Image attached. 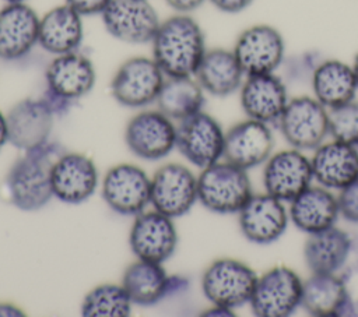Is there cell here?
<instances>
[{"label":"cell","instance_id":"obj_1","mask_svg":"<svg viewBox=\"0 0 358 317\" xmlns=\"http://www.w3.org/2000/svg\"><path fill=\"white\" fill-rule=\"evenodd\" d=\"M151 45L152 59L165 77L194 75L207 50L201 27L193 17L182 13L161 21Z\"/></svg>","mask_w":358,"mask_h":317},{"label":"cell","instance_id":"obj_2","mask_svg":"<svg viewBox=\"0 0 358 317\" xmlns=\"http://www.w3.org/2000/svg\"><path fill=\"white\" fill-rule=\"evenodd\" d=\"M60 155L62 148L56 142H46L15 161L6 176V189L17 208L36 211L49 202L53 197L50 170Z\"/></svg>","mask_w":358,"mask_h":317},{"label":"cell","instance_id":"obj_3","mask_svg":"<svg viewBox=\"0 0 358 317\" xmlns=\"http://www.w3.org/2000/svg\"><path fill=\"white\" fill-rule=\"evenodd\" d=\"M252 197V184L245 169L215 162L201 170L197 177V200L217 214H235Z\"/></svg>","mask_w":358,"mask_h":317},{"label":"cell","instance_id":"obj_4","mask_svg":"<svg viewBox=\"0 0 358 317\" xmlns=\"http://www.w3.org/2000/svg\"><path fill=\"white\" fill-rule=\"evenodd\" d=\"M45 81L43 98L57 113L70 102L87 95L95 85L96 74L92 61L76 50L55 56L46 68Z\"/></svg>","mask_w":358,"mask_h":317},{"label":"cell","instance_id":"obj_5","mask_svg":"<svg viewBox=\"0 0 358 317\" xmlns=\"http://www.w3.org/2000/svg\"><path fill=\"white\" fill-rule=\"evenodd\" d=\"M303 257L312 274H329L347 279L358 268L357 242L336 226L309 235Z\"/></svg>","mask_w":358,"mask_h":317},{"label":"cell","instance_id":"obj_6","mask_svg":"<svg viewBox=\"0 0 358 317\" xmlns=\"http://www.w3.org/2000/svg\"><path fill=\"white\" fill-rule=\"evenodd\" d=\"M257 275L245 263L220 258L208 265L201 277L204 296L218 307L235 309L249 303Z\"/></svg>","mask_w":358,"mask_h":317},{"label":"cell","instance_id":"obj_7","mask_svg":"<svg viewBox=\"0 0 358 317\" xmlns=\"http://www.w3.org/2000/svg\"><path fill=\"white\" fill-rule=\"evenodd\" d=\"M165 74L152 57L134 56L123 61L110 81L115 101L127 108H144L157 101Z\"/></svg>","mask_w":358,"mask_h":317},{"label":"cell","instance_id":"obj_8","mask_svg":"<svg viewBox=\"0 0 358 317\" xmlns=\"http://www.w3.org/2000/svg\"><path fill=\"white\" fill-rule=\"evenodd\" d=\"M278 124L292 148L316 149L329 134V110L316 98L296 96L288 101Z\"/></svg>","mask_w":358,"mask_h":317},{"label":"cell","instance_id":"obj_9","mask_svg":"<svg viewBox=\"0 0 358 317\" xmlns=\"http://www.w3.org/2000/svg\"><path fill=\"white\" fill-rule=\"evenodd\" d=\"M299 275L288 267L277 265L257 277L250 296L252 311L259 317H287L301 306Z\"/></svg>","mask_w":358,"mask_h":317},{"label":"cell","instance_id":"obj_10","mask_svg":"<svg viewBox=\"0 0 358 317\" xmlns=\"http://www.w3.org/2000/svg\"><path fill=\"white\" fill-rule=\"evenodd\" d=\"M101 15L109 35L131 45L151 43L161 24L150 0H112Z\"/></svg>","mask_w":358,"mask_h":317},{"label":"cell","instance_id":"obj_11","mask_svg":"<svg viewBox=\"0 0 358 317\" xmlns=\"http://www.w3.org/2000/svg\"><path fill=\"white\" fill-rule=\"evenodd\" d=\"M224 140L218 121L203 110L180 120L176 127V148L200 169L218 162L224 154Z\"/></svg>","mask_w":358,"mask_h":317},{"label":"cell","instance_id":"obj_12","mask_svg":"<svg viewBox=\"0 0 358 317\" xmlns=\"http://www.w3.org/2000/svg\"><path fill=\"white\" fill-rule=\"evenodd\" d=\"M232 50L245 75L267 74L282 63L285 43L274 27L256 24L239 34Z\"/></svg>","mask_w":358,"mask_h":317},{"label":"cell","instance_id":"obj_13","mask_svg":"<svg viewBox=\"0 0 358 317\" xmlns=\"http://www.w3.org/2000/svg\"><path fill=\"white\" fill-rule=\"evenodd\" d=\"M197 200V177L180 163L161 166L151 179L150 202L155 211L178 218L189 212Z\"/></svg>","mask_w":358,"mask_h":317},{"label":"cell","instance_id":"obj_14","mask_svg":"<svg viewBox=\"0 0 358 317\" xmlns=\"http://www.w3.org/2000/svg\"><path fill=\"white\" fill-rule=\"evenodd\" d=\"M124 140L136 156L158 161L176 147V127L161 110H143L129 120Z\"/></svg>","mask_w":358,"mask_h":317},{"label":"cell","instance_id":"obj_15","mask_svg":"<svg viewBox=\"0 0 358 317\" xmlns=\"http://www.w3.org/2000/svg\"><path fill=\"white\" fill-rule=\"evenodd\" d=\"M151 180L131 163L112 166L102 180V197L117 214L138 215L150 202Z\"/></svg>","mask_w":358,"mask_h":317},{"label":"cell","instance_id":"obj_16","mask_svg":"<svg viewBox=\"0 0 358 317\" xmlns=\"http://www.w3.org/2000/svg\"><path fill=\"white\" fill-rule=\"evenodd\" d=\"M313 179L312 163L299 149H284L270 155L263 170L266 193L280 201H292Z\"/></svg>","mask_w":358,"mask_h":317},{"label":"cell","instance_id":"obj_17","mask_svg":"<svg viewBox=\"0 0 358 317\" xmlns=\"http://www.w3.org/2000/svg\"><path fill=\"white\" fill-rule=\"evenodd\" d=\"M129 244L138 260L164 263L176 249L178 233L172 218L158 212H140L130 229Z\"/></svg>","mask_w":358,"mask_h":317},{"label":"cell","instance_id":"obj_18","mask_svg":"<svg viewBox=\"0 0 358 317\" xmlns=\"http://www.w3.org/2000/svg\"><path fill=\"white\" fill-rule=\"evenodd\" d=\"M39 20L27 3H4L0 8V60H20L38 45Z\"/></svg>","mask_w":358,"mask_h":317},{"label":"cell","instance_id":"obj_19","mask_svg":"<svg viewBox=\"0 0 358 317\" xmlns=\"http://www.w3.org/2000/svg\"><path fill=\"white\" fill-rule=\"evenodd\" d=\"M55 110L49 102L27 98L17 102L7 113L8 142L20 149H34L48 142Z\"/></svg>","mask_w":358,"mask_h":317},{"label":"cell","instance_id":"obj_20","mask_svg":"<svg viewBox=\"0 0 358 317\" xmlns=\"http://www.w3.org/2000/svg\"><path fill=\"white\" fill-rule=\"evenodd\" d=\"M274 147L273 133L263 121L248 119L225 133L224 154L227 162L245 170L266 163Z\"/></svg>","mask_w":358,"mask_h":317},{"label":"cell","instance_id":"obj_21","mask_svg":"<svg viewBox=\"0 0 358 317\" xmlns=\"http://www.w3.org/2000/svg\"><path fill=\"white\" fill-rule=\"evenodd\" d=\"M53 197L67 204L88 200L98 184V170L94 162L78 152L62 154L50 170Z\"/></svg>","mask_w":358,"mask_h":317},{"label":"cell","instance_id":"obj_22","mask_svg":"<svg viewBox=\"0 0 358 317\" xmlns=\"http://www.w3.org/2000/svg\"><path fill=\"white\" fill-rule=\"evenodd\" d=\"M238 214L241 232L256 244H270L287 229L288 214L284 204L268 193L252 194Z\"/></svg>","mask_w":358,"mask_h":317},{"label":"cell","instance_id":"obj_23","mask_svg":"<svg viewBox=\"0 0 358 317\" xmlns=\"http://www.w3.org/2000/svg\"><path fill=\"white\" fill-rule=\"evenodd\" d=\"M239 91L246 116L266 124L278 121L289 101L282 80L274 73L246 75Z\"/></svg>","mask_w":358,"mask_h":317},{"label":"cell","instance_id":"obj_24","mask_svg":"<svg viewBox=\"0 0 358 317\" xmlns=\"http://www.w3.org/2000/svg\"><path fill=\"white\" fill-rule=\"evenodd\" d=\"M301 307L316 317L345 316L354 311L345 279L329 274H312L303 282Z\"/></svg>","mask_w":358,"mask_h":317},{"label":"cell","instance_id":"obj_25","mask_svg":"<svg viewBox=\"0 0 358 317\" xmlns=\"http://www.w3.org/2000/svg\"><path fill=\"white\" fill-rule=\"evenodd\" d=\"M83 36V15L66 3L50 8L39 20L38 45L55 56L76 52Z\"/></svg>","mask_w":358,"mask_h":317},{"label":"cell","instance_id":"obj_26","mask_svg":"<svg viewBox=\"0 0 358 317\" xmlns=\"http://www.w3.org/2000/svg\"><path fill=\"white\" fill-rule=\"evenodd\" d=\"M313 179L326 189L341 190L358 177L357 147L331 141L316 148L312 159Z\"/></svg>","mask_w":358,"mask_h":317},{"label":"cell","instance_id":"obj_27","mask_svg":"<svg viewBox=\"0 0 358 317\" xmlns=\"http://www.w3.org/2000/svg\"><path fill=\"white\" fill-rule=\"evenodd\" d=\"M338 215L337 197L323 186L306 187L291 201L289 207L292 223L308 235L334 226Z\"/></svg>","mask_w":358,"mask_h":317},{"label":"cell","instance_id":"obj_28","mask_svg":"<svg viewBox=\"0 0 358 317\" xmlns=\"http://www.w3.org/2000/svg\"><path fill=\"white\" fill-rule=\"evenodd\" d=\"M245 73L234 53V50L214 47L206 50L194 78L201 85L204 92L214 96H228L236 92L243 80Z\"/></svg>","mask_w":358,"mask_h":317},{"label":"cell","instance_id":"obj_29","mask_svg":"<svg viewBox=\"0 0 358 317\" xmlns=\"http://www.w3.org/2000/svg\"><path fill=\"white\" fill-rule=\"evenodd\" d=\"M182 279L168 277L161 263L137 260L123 274L122 285L136 304L151 306L165 297L169 292L180 288Z\"/></svg>","mask_w":358,"mask_h":317},{"label":"cell","instance_id":"obj_30","mask_svg":"<svg viewBox=\"0 0 358 317\" xmlns=\"http://www.w3.org/2000/svg\"><path fill=\"white\" fill-rule=\"evenodd\" d=\"M315 98L327 109H333L354 101L358 84L352 66L330 59L320 63L312 74Z\"/></svg>","mask_w":358,"mask_h":317},{"label":"cell","instance_id":"obj_31","mask_svg":"<svg viewBox=\"0 0 358 317\" xmlns=\"http://www.w3.org/2000/svg\"><path fill=\"white\" fill-rule=\"evenodd\" d=\"M158 110L172 120H183L203 109L204 89L192 77H165L157 96Z\"/></svg>","mask_w":358,"mask_h":317},{"label":"cell","instance_id":"obj_32","mask_svg":"<svg viewBox=\"0 0 358 317\" xmlns=\"http://www.w3.org/2000/svg\"><path fill=\"white\" fill-rule=\"evenodd\" d=\"M131 303L123 285L103 283L84 296L81 314L85 317H126L130 314Z\"/></svg>","mask_w":358,"mask_h":317},{"label":"cell","instance_id":"obj_33","mask_svg":"<svg viewBox=\"0 0 358 317\" xmlns=\"http://www.w3.org/2000/svg\"><path fill=\"white\" fill-rule=\"evenodd\" d=\"M329 134L336 141L358 145V102L351 101L329 110Z\"/></svg>","mask_w":358,"mask_h":317},{"label":"cell","instance_id":"obj_34","mask_svg":"<svg viewBox=\"0 0 358 317\" xmlns=\"http://www.w3.org/2000/svg\"><path fill=\"white\" fill-rule=\"evenodd\" d=\"M337 201L340 215L351 223H358V177L340 190Z\"/></svg>","mask_w":358,"mask_h":317},{"label":"cell","instance_id":"obj_35","mask_svg":"<svg viewBox=\"0 0 358 317\" xmlns=\"http://www.w3.org/2000/svg\"><path fill=\"white\" fill-rule=\"evenodd\" d=\"M110 1L112 0H64L66 4L73 7L83 17L102 14Z\"/></svg>","mask_w":358,"mask_h":317},{"label":"cell","instance_id":"obj_36","mask_svg":"<svg viewBox=\"0 0 358 317\" xmlns=\"http://www.w3.org/2000/svg\"><path fill=\"white\" fill-rule=\"evenodd\" d=\"M217 10L228 14H236L248 8L253 0H208Z\"/></svg>","mask_w":358,"mask_h":317},{"label":"cell","instance_id":"obj_37","mask_svg":"<svg viewBox=\"0 0 358 317\" xmlns=\"http://www.w3.org/2000/svg\"><path fill=\"white\" fill-rule=\"evenodd\" d=\"M166 4L173 8L176 13L189 14L199 8L206 0H165Z\"/></svg>","mask_w":358,"mask_h":317},{"label":"cell","instance_id":"obj_38","mask_svg":"<svg viewBox=\"0 0 358 317\" xmlns=\"http://www.w3.org/2000/svg\"><path fill=\"white\" fill-rule=\"evenodd\" d=\"M0 316L1 317H4V316H14V317L15 316H24V311L20 307H17L11 303L1 302L0 303Z\"/></svg>","mask_w":358,"mask_h":317},{"label":"cell","instance_id":"obj_39","mask_svg":"<svg viewBox=\"0 0 358 317\" xmlns=\"http://www.w3.org/2000/svg\"><path fill=\"white\" fill-rule=\"evenodd\" d=\"M8 142V130H7V117L0 110V149L4 144Z\"/></svg>","mask_w":358,"mask_h":317},{"label":"cell","instance_id":"obj_40","mask_svg":"<svg viewBox=\"0 0 358 317\" xmlns=\"http://www.w3.org/2000/svg\"><path fill=\"white\" fill-rule=\"evenodd\" d=\"M352 70H354L355 80H357V84H358V53H357V54H355V57H354V61H352Z\"/></svg>","mask_w":358,"mask_h":317},{"label":"cell","instance_id":"obj_41","mask_svg":"<svg viewBox=\"0 0 358 317\" xmlns=\"http://www.w3.org/2000/svg\"><path fill=\"white\" fill-rule=\"evenodd\" d=\"M4 3H27L28 0H1Z\"/></svg>","mask_w":358,"mask_h":317}]
</instances>
